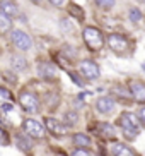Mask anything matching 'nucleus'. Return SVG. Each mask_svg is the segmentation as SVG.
Here are the masks:
<instances>
[{
    "instance_id": "f257e3e1",
    "label": "nucleus",
    "mask_w": 145,
    "mask_h": 156,
    "mask_svg": "<svg viewBox=\"0 0 145 156\" xmlns=\"http://www.w3.org/2000/svg\"><path fill=\"white\" fill-rule=\"evenodd\" d=\"M82 38H84L86 46L92 51H99L104 46V36L97 28H86L82 31Z\"/></svg>"
},
{
    "instance_id": "f03ea898",
    "label": "nucleus",
    "mask_w": 145,
    "mask_h": 156,
    "mask_svg": "<svg viewBox=\"0 0 145 156\" xmlns=\"http://www.w3.org/2000/svg\"><path fill=\"white\" fill-rule=\"evenodd\" d=\"M19 103L22 106V110L27 112V113H38L41 108L39 98L31 91H22L19 94Z\"/></svg>"
},
{
    "instance_id": "7ed1b4c3",
    "label": "nucleus",
    "mask_w": 145,
    "mask_h": 156,
    "mask_svg": "<svg viewBox=\"0 0 145 156\" xmlns=\"http://www.w3.org/2000/svg\"><path fill=\"white\" fill-rule=\"evenodd\" d=\"M22 129H24V132L32 139H43L46 136V129L34 119H26L24 120Z\"/></svg>"
},
{
    "instance_id": "20e7f679",
    "label": "nucleus",
    "mask_w": 145,
    "mask_h": 156,
    "mask_svg": "<svg viewBox=\"0 0 145 156\" xmlns=\"http://www.w3.org/2000/svg\"><path fill=\"white\" fill-rule=\"evenodd\" d=\"M108 45H109V48H111L114 53H118V55L125 53V51L130 48V41H128L123 34H118V33L109 34L108 36Z\"/></svg>"
},
{
    "instance_id": "39448f33",
    "label": "nucleus",
    "mask_w": 145,
    "mask_h": 156,
    "mask_svg": "<svg viewBox=\"0 0 145 156\" xmlns=\"http://www.w3.org/2000/svg\"><path fill=\"white\" fill-rule=\"evenodd\" d=\"M10 40H12L14 46H15L17 50H22V51L29 50V48H31V45H32L29 34H27V33H24V31H21V29H14Z\"/></svg>"
},
{
    "instance_id": "423d86ee",
    "label": "nucleus",
    "mask_w": 145,
    "mask_h": 156,
    "mask_svg": "<svg viewBox=\"0 0 145 156\" xmlns=\"http://www.w3.org/2000/svg\"><path fill=\"white\" fill-rule=\"evenodd\" d=\"M45 129L50 134H53L55 137H62L67 134V125L62 122V120L55 119V117H48L45 119Z\"/></svg>"
},
{
    "instance_id": "0eeeda50",
    "label": "nucleus",
    "mask_w": 145,
    "mask_h": 156,
    "mask_svg": "<svg viewBox=\"0 0 145 156\" xmlns=\"http://www.w3.org/2000/svg\"><path fill=\"white\" fill-rule=\"evenodd\" d=\"M79 69H80V74L84 76L86 79H91V81H94V79L99 77V67H97V64H96L94 60H82L80 65H79Z\"/></svg>"
},
{
    "instance_id": "6e6552de",
    "label": "nucleus",
    "mask_w": 145,
    "mask_h": 156,
    "mask_svg": "<svg viewBox=\"0 0 145 156\" xmlns=\"http://www.w3.org/2000/svg\"><path fill=\"white\" fill-rule=\"evenodd\" d=\"M120 125H121L123 130H138V125H140V119L137 117L135 113H130V112H125L120 117Z\"/></svg>"
},
{
    "instance_id": "1a4fd4ad",
    "label": "nucleus",
    "mask_w": 145,
    "mask_h": 156,
    "mask_svg": "<svg viewBox=\"0 0 145 156\" xmlns=\"http://www.w3.org/2000/svg\"><path fill=\"white\" fill-rule=\"evenodd\" d=\"M128 91L132 93V98L137 103H145V84L142 81H130Z\"/></svg>"
},
{
    "instance_id": "9d476101",
    "label": "nucleus",
    "mask_w": 145,
    "mask_h": 156,
    "mask_svg": "<svg viewBox=\"0 0 145 156\" xmlns=\"http://www.w3.org/2000/svg\"><path fill=\"white\" fill-rule=\"evenodd\" d=\"M114 106H116V101L113 100L111 96H101L99 100L96 101V110L99 112L103 115H108L114 110Z\"/></svg>"
},
{
    "instance_id": "9b49d317",
    "label": "nucleus",
    "mask_w": 145,
    "mask_h": 156,
    "mask_svg": "<svg viewBox=\"0 0 145 156\" xmlns=\"http://www.w3.org/2000/svg\"><path fill=\"white\" fill-rule=\"evenodd\" d=\"M111 154L113 156H135V153L123 142H114L111 146Z\"/></svg>"
},
{
    "instance_id": "f8f14e48",
    "label": "nucleus",
    "mask_w": 145,
    "mask_h": 156,
    "mask_svg": "<svg viewBox=\"0 0 145 156\" xmlns=\"http://www.w3.org/2000/svg\"><path fill=\"white\" fill-rule=\"evenodd\" d=\"M97 136L103 139H114L116 132L111 124H97Z\"/></svg>"
},
{
    "instance_id": "ddd939ff",
    "label": "nucleus",
    "mask_w": 145,
    "mask_h": 156,
    "mask_svg": "<svg viewBox=\"0 0 145 156\" xmlns=\"http://www.w3.org/2000/svg\"><path fill=\"white\" fill-rule=\"evenodd\" d=\"M0 10H2L5 16H9V17L19 16V7L14 4V2H10V0H2V2H0Z\"/></svg>"
},
{
    "instance_id": "4468645a",
    "label": "nucleus",
    "mask_w": 145,
    "mask_h": 156,
    "mask_svg": "<svg viewBox=\"0 0 145 156\" xmlns=\"http://www.w3.org/2000/svg\"><path fill=\"white\" fill-rule=\"evenodd\" d=\"M10 65H12L14 70L21 72V70L27 69V60L24 58V57H21V55H12L10 57Z\"/></svg>"
},
{
    "instance_id": "2eb2a0df",
    "label": "nucleus",
    "mask_w": 145,
    "mask_h": 156,
    "mask_svg": "<svg viewBox=\"0 0 145 156\" xmlns=\"http://www.w3.org/2000/svg\"><path fill=\"white\" fill-rule=\"evenodd\" d=\"M73 144L77 147H82V149H87V147L91 146V137L84 132H79L73 136Z\"/></svg>"
},
{
    "instance_id": "dca6fc26",
    "label": "nucleus",
    "mask_w": 145,
    "mask_h": 156,
    "mask_svg": "<svg viewBox=\"0 0 145 156\" xmlns=\"http://www.w3.org/2000/svg\"><path fill=\"white\" fill-rule=\"evenodd\" d=\"M39 76L43 79H53L56 76L55 67L51 64H39Z\"/></svg>"
},
{
    "instance_id": "f3484780",
    "label": "nucleus",
    "mask_w": 145,
    "mask_h": 156,
    "mask_svg": "<svg viewBox=\"0 0 145 156\" xmlns=\"http://www.w3.org/2000/svg\"><path fill=\"white\" fill-rule=\"evenodd\" d=\"M15 142H17V147H19V149H22L24 153H29V151L32 149L31 141H29V139H26L24 136H21V134L15 137Z\"/></svg>"
},
{
    "instance_id": "a211bd4d",
    "label": "nucleus",
    "mask_w": 145,
    "mask_h": 156,
    "mask_svg": "<svg viewBox=\"0 0 145 156\" xmlns=\"http://www.w3.org/2000/svg\"><path fill=\"white\" fill-rule=\"evenodd\" d=\"M12 29V21L9 16H5L4 12H0V33H7Z\"/></svg>"
},
{
    "instance_id": "6ab92c4d",
    "label": "nucleus",
    "mask_w": 145,
    "mask_h": 156,
    "mask_svg": "<svg viewBox=\"0 0 145 156\" xmlns=\"http://www.w3.org/2000/svg\"><path fill=\"white\" fill-rule=\"evenodd\" d=\"M77 120H79V115L75 113V112H67L63 117V124L65 125H73V124H77Z\"/></svg>"
},
{
    "instance_id": "aec40b11",
    "label": "nucleus",
    "mask_w": 145,
    "mask_h": 156,
    "mask_svg": "<svg viewBox=\"0 0 145 156\" xmlns=\"http://www.w3.org/2000/svg\"><path fill=\"white\" fill-rule=\"evenodd\" d=\"M70 14L73 16V17L77 19V21H84V10L80 9V7H79V5H75V4H72L70 5Z\"/></svg>"
},
{
    "instance_id": "412c9836",
    "label": "nucleus",
    "mask_w": 145,
    "mask_h": 156,
    "mask_svg": "<svg viewBox=\"0 0 145 156\" xmlns=\"http://www.w3.org/2000/svg\"><path fill=\"white\" fill-rule=\"evenodd\" d=\"M128 16H130V21H132V23H138L142 19V10L137 9V7H132L130 12H128Z\"/></svg>"
},
{
    "instance_id": "4be33fe9",
    "label": "nucleus",
    "mask_w": 145,
    "mask_h": 156,
    "mask_svg": "<svg viewBox=\"0 0 145 156\" xmlns=\"http://www.w3.org/2000/svg\"><path fill=\"white\" fill-rule=\"evenodd\" d=\"M114 2L116 0H96V5L101 7V9H104V10H109V9H113Z\"/></svg>"
},
{
    "instance_id": "5701e85b",
    "label": "nucleus",
    "mask_w": 145,
    "mask_h": 156,
    "mask_svg": "<svg viewBox=\"0 0 145 156\" xmlns=\"http://www.w3.org/2000/svg\"><path fill=\"white\" fill-rule=\"evenodd\" d=\"M9 141H10L9 132H7L5 129H0V146H7V144H9Z\"/></svg>"
},
{
    "instance_id": "b1692460",
    "label": "nucleus",
    "mask_w": 145,
    "mask_h": 156,
    "mask_svg": "<svg viewBox=\"0 0 145 156\" xmlns=\"http://www.w3.org/2000/svg\"><path fill=\"white\" fill-rule=\"evenodd\" d=\"M72 156H92V154H91L89 151H87V149L77 147V149H73V151H72Z\"/></svg>"
},
{
    "instance_id": "393cba45",
    "label": "nucleus",
    "mask_w": 145,
    "mask_h": 156,
    "mask_svg": "<svg viewBox=\"0 0 145 156\" xmlns=\"http://www.w3.org/2000/svg\"><path fill=\"white\" fill-rule=\"evenodd\" d=\"M0 96L5 98V100H10V91L5 89V87H0Z\"/></svg>"
},
{
    "instance_id": "a878e982",
    "label": "nucleus",
    "mask_w": 145,
    "mask_h": 156,
    "mask_svg": "<svg viewBox=\"0 0 145 156\" xmlns=\"http://www.w3.org/2000/svg\"><path fill=\"white\" fill-rule=\"evenodd\" d=\"M138 119H140V122L145 124V108H142V110L138 112Z\"/></svg>"
},
{
    "instance_id": "bb28decb",
    "label": "nucleus",
    "mask_w": 145,
    "mask_h": 156,
    "mask_svg": "<svg viewBox=\"0 0 145 156\" xmlns=\"http://www.w3.org/2000/svg\"><path fill=\"white\" fill-rule=\"evenodd\" d=\"M2 108L7 110V112H10V110H12V105H10V103H2Z\"/></svg>"
},
{
    "instance_id": "cd10ccee",
    "label": "nucleus",
    "mask_w": 145,
    "mask_h": 156,
    "mask_svg": "<svg viewBox=\"0 0 145 156\" xmlns=\"http://www.w3.org/2000/svg\"><path fill=\"white\" fill-rule=\"evenodd\" d=\"M50 2H51L53 5H56V7H60V5H62V4L65 2V0H50Z\"/></svg>"
},
{
    "instance_id": "c85d7f7f",
    "label": "nucleus",
    "mask_w": 145,
    "mask_h": 156,
    "mask_svg": "<svg viewBox=\"0 0 145 156\" xmlns=\"http://www.w3.org/2000/svg\"><path fill=\"white\" fill-rule=\"evenodd\" d=\"M31 2H34V4H41L43 0H31Z\"/></svg>"
},
{
    "instance_id": "c756f323",
    "label": "nucleus",
    "mask_w": 145,
    "mask_h": 156,
    "mask_svg": "<svg viewBox=\"0 0 145 156\" xmlns=\"http://www.w3.org/2000/svg\"><path fill=\"white\" fill-rule=\"evenodd\" d=\"M0 129H4V124H2V120H0Z\"/></svg>"
},
{
    "instance_id": "7c9ffc66",
    "label": "nucleus",
    "mask_w": 145,
    "mask_h": 156,
    "mask_svg": "<svg viewBox=\"0 0 145 156\" xmlns=\"http://www.w3.org/2000/svg\"><path fill=\"white\" fill-rule=\"evenodd\" d=\"M137 2H143V4H145V0H137Z\"/></svg>"
}]
</instances>
